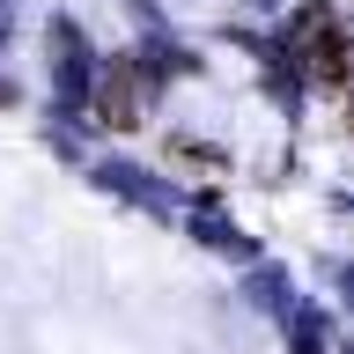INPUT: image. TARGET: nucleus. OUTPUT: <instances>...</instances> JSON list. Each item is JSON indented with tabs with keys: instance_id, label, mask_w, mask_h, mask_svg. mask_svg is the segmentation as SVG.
Returning a JSON list of instances; mask_svg holds the SVG:
<instances>
[{
	"instance_id": "obj_2",
	"label": "nucleus",
	"mask_w": 354,
	"mask_h": 354,
	"mask_svg": "<svg viewBox=\"0 0 354 354\" xmlns=\"http://www.w3.org/2000/svg\"><path fill=\"white\" fill-rule=\"evenodd\" d=\"M339 59H347V52H339L332 15H310V74H317L325 88H339Z\"/></svg>"
},
{
	"instance_id": "obj_1",
	"label": "nucleus",
	"mask_w": 354,
	"mask_h": 354,
	"mask_svg": "<svg viewBox=\"0 0 354 354\" xmlns=\"http://www.w3.org/2000/svg\"><path fill=\"white\" fill-rule=\"evenodd\" d=\"M96 126H111V133L140 126V74L133 66H104V82H96Z\"/></svg>"
}]
</instances>
